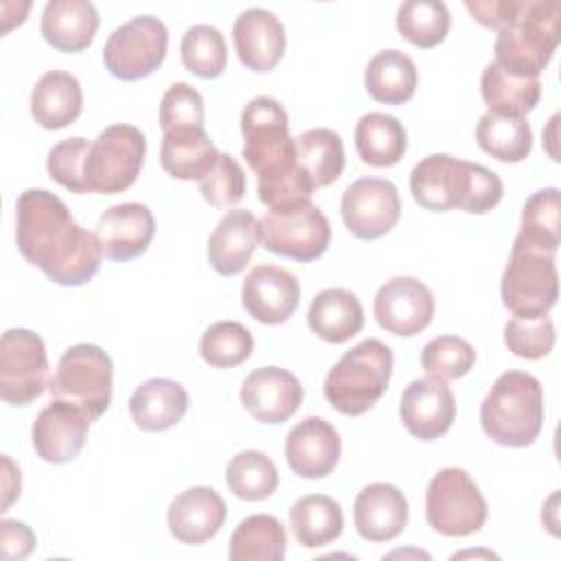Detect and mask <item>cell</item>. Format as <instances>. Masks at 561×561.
I'll return each mask as SVG.
<instances>
[{"instance_id":"cell-1","label":"cell","mask_w":561,"mask_h":561,"mask_svg":"<svg viewBox=\"0 0 561 561\" xmlns=\"http://www.w3.org/2000/svg\"><path fill=\"white\" fill-rule=\"evenodd\" d=\"M15 241L20 254L48 280L79 287L101 267L96 234L79 226L68 206L46 188H26L15 202Z\"/></svg>"},{"instance_id":"cell-4","label":"cell","mask_w":561,"mask_h":561,"mask_svg":"<svg viewBox=\"0 0 561 561\" xmlns=\"http://www.w3.org/2000/svg\"><path fill=\"white\" fill-rule=\"evenodd\" d=\"M484 434L502 447H528L543 427V388L524 370L502 373L480 405Z\"/></svg>"},{"instance_id":"cell-8","label":"cell","mask_w":561,"mask_h":561,"mask_svg":"<svg viewBox=\"0 0 561 561\" xmlns=\"http://www.w3.org/2000/svg\"><path fill=\"white\" fill-rule=\"evenodd\" d=\"M145 136L129 123H116L105 127L96 140L90 142L83 162L85 193L114 195L127 191L145 160Z\"/></svg>"},{"instance_id":"cell-38","label":"cell","mask_w":561,"mask_h":561,"mask_svg":"<svg viewBox=\"0 0 561 561\" xmlns=\"http://www.w3.org/2000/svg\"><path fill=\"white\" fill-rule=\"evenodd\" d=\"M226 484L239 500L259 502L276 491L278 469L263 451L245 449L232 456V460L228 462Z\"/></svg>"},{"instance_id":"cell-6","label":"cell","mask_w":561,"mask_h":561,"mask_svg":"<svg viewBox=\"0 0 561 561\" xmlns=\"http://www.w3.org/2000/svg\"><path fill=\"white\" fill-rule=\"evenodd\" d=\"M392 351L377 337H368L346 351L327 373L324 397L346 416L368 412L386 392L392 377Z\"/></svg>"},{"instance_id":"cell-39","label":"cell","mask_w":561,"mask_h":561,"mask_svg":"<svg viewBox=\"0 0 561 561\" xmlns=\"http://www.w3.org/2000/svg\"><path fill=\"white\" fill-rule=\"evenodd\" d=\"M451 18L440 0H408L397 9V31L419 48H434L447 37Z\"/></svg>"},{"instance_id":"cell-35","label":"cell","mask_w":561,"mask_h":561,"mask_svg":"<svg viewBox=\"0 0 561 561\" xmlns=\"http://www.w3.org/2000/svg\"><path fill=\"white\" fill-rule=\"evenodd\" d=\"M296 162L313 184V188L329 186L342 175L344 169V145L337 131L316 127L294 138Z\"/></svg>"},{"instance_id":"cell-37","label":"cell","mask_w":561,"mask_h":561,"mask_svg":"<svg viewBox=\"0 0 561 561\" xmlns=\"http://www.w3.org/2000/svg\"><path fill=\"white\" fill-rule=\"evenodd\" d=\"M476 140L482 151L500 162H522L533 149V129L526 118L486 112L476 125Z\"/></svg>"},{"instance_id":"cell-9","label":"cell","mask_w":561,"mask_h":561,"mask_svg":"<svg viewBox=\"0 0 561 561\" xmlns=\"http://www.w3.org/2000/svg\"><path fill=\"white\" fill-rule=\"evenodd\" d=\"M112 359L101 346L75 344L59 357L48 390L53 399L75 403L96 421L112 401Z\"/></svg>"},{"instance_id":"cell-19","label":"cell","mask_w":561,"mask_h":561,"mask_svg":"<svg viewBox=\"0 0 561 561\" xmlns=\"http://www.w3.org/2000/svg\"><path fill=\"white\" fill-rule=\"evenodd\" d=\"M399 414L414 438L436 440L449 432L456 419V399L440 379H414L401 394Z\"/></svg>"},{"instance_id":"cell-36","label":"cell","mask_w":561,"mask_h":561,"mask_svg":"<svg viewBox=\"0 0 561 561\" xmlns=\"http://www.w3.org/2000/svg\"><path fill=\"white\" fill-rule=\"evenodd\" d=\"M287 533L274 515H250L230 535L232 561H283Z\"/></svg>"},{"instance_id":"cell-44","label":"cell","mask_w":561,"mask_h":561,"mask_svg":"<svg viewBox=\"0 0 561 561\" xmlns=\"http://www.w3.org/2000/svg\"><path fill=\"white\" fill-rule=\"evenodd\" d=\"M504 344L522 359H541L554 346V324L548 316L535 320L511 318L504 327Z\"/></svg>"},{"instance_id":"cell-5","label":"cell","mask_w":561,"mask_h":561,"mask_svg":"<svg viewBox=\"0 0 561 561\" xmlns=\"http://www.w3.org/2000/svg\"><path fill=\"white\" fill-rule=\"evenodd\" d=\"M559 0H519L511 24L497 31L495 64L517 77L539 79L559 46Z\"/></svg>"},{"instance_id":"cell-27","label":"cell","mask_w":561,"mask_h":561,"mask_svg":"<svg viewBox=\"0 0 561 561\" xmlns=\"http://www.w3.org/2000/svg\"><path fill=\"white\" fill-rule=\"evenodd\" d=\"M188 410V392L167 377L142 381L129 397V414L145 432H164L182 421Z\"/></svg>"},{"instance_id":"cell-21","label":"cell","mask_w":561,"mask_h":561,"mask_svg":"<svg viewBox=\"0 0 561 561\" xmlns=\"http://www.w3.org/2000/svg\"><path fill=\"white\" fill-rule=\"evenodd\" d=\"M340 451L342 443L337 430L320 416L298 421L285 440V458L289 469L307 480L329 476L337 467Z\"/></svg>"},{"instance_id":"cell-23","label":"cell","mask_w":561,"mask_h":561,"mask_svg":"<svg viewBox=\"0 0 561 561\" xmlns=\"http://www.w3.org/2000/svg\"><path fill=\"white\" fill-rule=\"evenodd\" d=\"M226 522V502L210 486H191L173 497L167 511L169 533L186 546L213 539Z\"/></svg>"},{"instance_id":"cell-24","label":"cell","mask_w":561,"mask_h":561,"mask_svg":"<svg viewBox=\"0 0 561 561\" xmlns=\"http://www.w3.org/2000/svg\"><path fill=\"white\" fill-rule=\"evenodd\" d=\"M353 519L362 539L370 543L390 541L408 524V500L394 484L373 482L357 493Z\"/></svg>"},{"instance_id":"cell-30","label":"cell","mask_w":561,"mask_h":561,"mask_svg":"<svg viewBox=\"0 0 561 561\" xmlns=\"http://www.w3.org/2000/svg\"><path fill=\"white\" fill-rule=\"evenodd\" d=\"M219 151L204 127H180L164 131L160 145L162 169L178 180H202L217 162Z\"/></svg>"},{"instance_id":"cell-31","label":"cell","mask_w":561,"mask_h":561,"mask_svg":"<svg viewBox=\"0 0 561 561\" xmlns=\"http://www.w3.org/2000/svg\"><path fill=\"white\" fill-rule=\"evenodd\" d=\"M480 92L489 107V114L524 118L539 103L541 83L539 79L517 77L504 70L500 64L491 61L482 70Z\"/></svg>"},{"instance_id":"cell-11","label":"cell","mask_w":561,"mask_h":561,"mask_svg":"<svg viewBox=\"0 0 561 561\" xmlns=\"http://www.w3.org/2000/svg\"><path fill=\"white\" fill-rule=\"evenodd\" d=\"M259 239L265 250L300 263L322 256L331 241L324 213L309 199L270 208L259 221Z\"/></svg>"},{"instance_id":"cell-26","label":"cell","mask_w":561,"mask_h":561,"mask_svg":"<svg viewBox=\"0 0 561 561\" xmlns=\"http://www.w3.org/2000/svg\"><path fill=\"white\" fill-rule=\"evenodd\" d=\"M99 28L96 7L88 0H50L39 20L44 39L64 53L88 48Z\"/></svg>"},{"instance_id":"cell-47","label":"cell","mask_w":561,"mask_h":561,"mask_svg":"<svg viewBox=\"0 0 561 561\" xmlns=\"http://www.w3.org/2000/svg\"><path fill=\"white\" fill-rule=\"evenodd\" d=\"M90 149V142L81 136L75 138H66L61 142H57L50 151H48V160H46V169L48 175L61 184L64 188H68L70 193H85V184H83V162H85V153Z\"/></svg>"},{"instance_id":"cell-17","label":"cell","mask_w":561,"mask_h":561,"mask_svg":"<svg viewBox=\"0 0 561 561\" xmlns=\"http://www.w3.org/2000/svg\"><path fill=\"white\" fill-rule=\"evenodd\" d=\"M239 397L252 419L265 425H278L300 408L302 386L294 373L278 366H263L243 379Z\"/></svg>"},{"instance_id":"cell-20","label":"cell","mask_w":561,"mask_h":561,"mask_svg":"<svg viewBox=\"0 0 561 561\" xmlns=\"http://www.w3.org/2000/svg\"><path fill=\"white\" fill-rule=\"evenodd\" d=\"M156 232L151 210L140 202H125L107 208L96 221V241L105 259L129 261L147 252Z\"/></svg>"},{"instance_id":"cell-29","label":"cell","mask_w":561,"mask_h":561,"mask_svg":"<svg viewBox=\"0 0 561 561\" xmlns=\"http://www.w3.org/2000/svg\"><path fill=\"white\" fill-rule=\"evenodd\" d=\"M309 329L329 344H342L364 327L359 298L342 287H329L316 294L307 311Z\"/></svg>"},{"instance_id":"cell-13","label":"cell","mask_w":561,"mask_h":561,"mask_svg":"<svg viewBox=\"0 0 561 561\" xmlns=\"http://www.w3.org/2000/svg\"><path fill=\"white\" fill-rule=\"evenodd\" d=\"M48 386L44 340L28 329H9L0 340V397L9 405H28Z\"/></svg>"},{"instance_id":"cell-46","label":"cell","mask_w":561,"mask_h":561,"mask_svg":"<svg viewBox=\"0 0 561 561\" xmlns=\"http://www.w3.org/2000/svg\"><path fill=\"white\" fill-rule=\"evenodd\" d=\"M160 127L162 131L180 127H204L202 94L184 81L169 85L160 101Z\"/></svg>"},{"instance_id":"cell-25","label":"cell","mask_w":561,"mask_h":561,"mask_svg":"<svg viewBox=\"0 0 561 561\" xmlns=\"http://www.w3.org/2000/svg\"><path fill=\"white\" fill-rule=\"evenodd\" d=\"M259 221L245 208L228 210L208 239V263L221 276L239 274L259 245Z\"/></svg>"},{"instance_id":"cell-41","label":"cell","mask_w":561,"mask_h":561,"mask_svg":"<svg viewBox=\"0 0 561 561\" xmlns=\"http://www.w3.org/2000/svg\"><path fill=\"white\" fill-rule=\"evenodd\" d=\"M182 64L188 72L202 79H215L226 70L228 48L219 28L210 24H195L186 28L180 42Z\"/></svg>"},{"instance_id":"cell-43","label":"cell","mask_w":561,"mask_h":561,"mask_svg":"<svg viewBox=\"0 0 561 561\" xmlns=\"http://www.w3.org/2000/svg\"><path fill=\"white\" fill-rule=\"evenodd\" d=\"M476 364L473 346L458 335L432 337L421 351V366L427 377L451 381L465 377Z\"/></svg>"},{"instance_id":"cell-48","label":"cell","mask_w":561,"mask_h":561,"mask_svg":"<svg viewBox=\"0 0 561 561\" xmlns=\"http://www.w3.org/2000/svg\"><path fill=\"white\" fill-rule=\"evenodd\" d=\"M0 543H2V559L20 561L28 557L35 548V533L15 519H2L0 524Z\"/></svg>"},{"instance_id":"cell-49","label":"cell","mask_w":561,"mask_h":561,"mask_svg":"<svg viewBox=\"0 0 561 561\" xmlns=\"http://www.w3.org/2000/svg\"><path fill=\"white\" fill-rule=\"evenodd\" d=\"M557 121H559V116H552V121H550V125H548V153L552 156V160H559L557 158V149H554V129H557Z\"/></svg>"},{"instance_id":"cell-10","label":"cell","mask_w":561,"mask_h":561,"mask_svg":"<svg viewBox=\"0 0 561 561\" xmlns=\"http://www.w3.org/2000/svg\"><path fill=\"white\" fill-rule=\"evenodd\" d=\"M486 500L473 478L460 467L432 476L425 493L427 524L445 537H469L486 522Z\"/></svg>"},{"instance_id":"cell-33","label":"cell","mask_w":561,"mask_h":561,"mask_svg":"<svg viewBox=\"0 0 561 561\" xmlns=\"http://www.w3.org/2000/svg\"><path fill=\"white\" fill-rule=\"evenodd\" d=\"M289 524L300 546L322 548L342 535L344 515L342 506L333 497L311 493L291 504Z\"/></svg>"},{"instance_id":"cell-14","label":"cell","mask_w":561,"mask_h":561,"mask_svg":"<svg viewBox=\"0 0 561 561\" xmlns=\"http://www.w3.org/2000/svg\"><path fill=\"white\" fill-rule=\"evenodd\" d=\"M340 210L344 226L353 237L373 241L397 226L401 199L390 180L359 178L342 193Z\"/></svg>"},{"instance_id":"cell-15","label":"cell","mask_w":561,"mask_h":561,"mask_svg":"<svg viewBox=\"0 0 561 561\" xmlns=\"http://www.w3.org/2000/svg\"><path fill=\"white\" fill-rule=\"evenodd\" d=\"M434 296L425 283L412 276H394L386 280L373 302L375 320L392 335L412 337L427 329L434 318Z\"/></svg>"},{"instance_id":"cell-45","label":"cell","mask_w":561,"mask_h":561,"mask_svg":"<svg viewBox=\"0 0 561 561\" xmlns=\"http://www.w3.org/2000/svg\"><path fill=\"white\" fill-rule=\"evenodd\" d=\"M202 197L217 206L228 208L245 195V173L230 153H219L215 167L199 180Z\"/></svg>"},{"instance_id":"cell-16","label":"cell","mask_w":561,"mask_h":561,"mask_svg":"<svg viewBox=\"0 0 561 561\" xmlns=\"http://www.w3.org/2000/svg\"><path fill=\"white\" fill-rule=\"evenodd\" d=\"M92 419L79 405L53 399L33 421L31 443L35 454L50 465H64L79 456Z\"/></svg>"},{"instance_id":"cell-3","label":"cell","mask_w":561,"mask_h":561,"mask_svg":"<svg viewBox=\"0 0 561 561\" xmlns=\"http://www.w3.org/2000/svg\"><path fill=\"white\" fill-rule=\"evenodd\" d=\"M410 191L425 210L447 213L460 208L476 215L495 208L504 195L495 171L447 153H432L416 162L410 173Z\"/></svg>"},{"instance_id":"cell-28","label":"cell","mask_w":561,"mask_h":561,"mask_svg":"<svg viewBox=\"0 0 561 561\" xmlns=\"http://www.w3.org/2000/svg\"><path fill=\"white\" fill-rule=\"evenodd\" d=\"M83 110L81 83L66 70L44 72L31 92V114L44 129H61Z\"/></svg>"},{"instance_id":"cell-42","label":"cell","mask_w":561,"mask_h":561,"mask_svg":"<svg viewBox=\"0 0 561 561\" xmlns=\"http://www.w3.org/2000/svg\"><path fill=\"white\" fill-rule=\"evenodd\" d=\"M252 333L234 320L210 324L199 340V355L213 368H234L252 355Z\"/></svg>"},{"instance_id":"cell-34","label":"cell","mask_w":561,"mask_h":561,"mask_svg":"<svg viewBox=\"0 0 561 561\" xmlns=\"http://www.w3.org/2000/svg\"><path fill=\"white\" fill-rule=\"evenodd\" d=\"M408 147V134L399 118L383 112H368L355 125V149L370 167L397 164Z\"/></svg>"},{"instance_id":"cell-7","label":"cell","mask_w":561,"mask_h":561,"mask_svg":"<svg viewBox=\"0 0 561 561\" xmlns=\"http://www.w3.org/2000/svg\"><path fill=\"white\" fill-rule=\"evenodd\" d=\"M554 254L557 252L515 237L500 283L502 302L515 318H543L554 307L559 296Z\"/></svg>"},{"instance_id":"cell-12","label":"cell","mask_w":561,"mask_h":561,"mask_svg":"<svg viewBox=\"0 0 561 561\" xmlns=\"http://www.w3.org/2000/svg\"><path fill=\"white\" fill-rule=\"evenodd\" d=\"M167 44L169 33L162 20L138 15L112 31L103 46V61L112 77L138 81L162 66Z\"/></svg>"},{"instance_id":"cell-32","label":"cell","mask_w":561,"mask_h":561,"mask_svg":"<svg viewBox=\"0 0 561 561\" xmlns=\"http://www.w3.org/2000/svg\"><path fill=\"white\" fill-rule=\"evenodd\" d=\"M416 66L410 55L388 48L379 50L366 66L364 85L366 92L386 105H403L416 90Z\"/></svg>"},{"instance_id":"cell-22","label":"cell","mask_w":561,"mask_h":561,"mask_svg":"<svg viewBox=\"0 0 561 561\" xmlns=\"http://www.w3.org/2000/svg\"><path fill=\"white\" fill-rule=\"evenodd\" d=\"M232 42L239 61L254 72H270L285 53V26L267 9L252 7L237 15Z\"/></svg>"},{"instance_id":"cell-2","label":"cell","mask_w":561,"mask_h":561,"mask_svg":"<svg viewBox=\"0 0 561 561\" xmlns=\"http://www.w3.org/2000/svg\"><path fill=\"white\" fill-rule=\"evenodd\" d=\"M241 153L256 173V193L267 208L309 199L316 191L296 162L285 107L272 96H254L241 112Z\"/></svg>"},{"instance_id":"cell-40","label":"cell","mask_w":561,"mask_h":561,"mask_svg":"<svg viewBox=\"0 0 561 561\" xmlns=\"http://www.w3.org/2000/svg\"><path fill=\"white\" fill-rule=\"evenodd\" d=\"M519 239L541 245L550 252L559 250L561 243V210H559V188L548 186L533 193L522 208Z\"/></svg>"},{"instance_id":"cell-18","label":"cell","mask_w":561,"mask_h":561,"mask_svg":"<svg viewBox=\"0 0 561 561\" xmlns=\"http://www.w3.org/2000/svg\"><path fill=\"white\" fill-rule=\"evenodd\" d=\"M241 302L245 311L263 324L287 322L300 302L298 278L278 265H256L241 285Z\"/></svg>"}]
</instances>
